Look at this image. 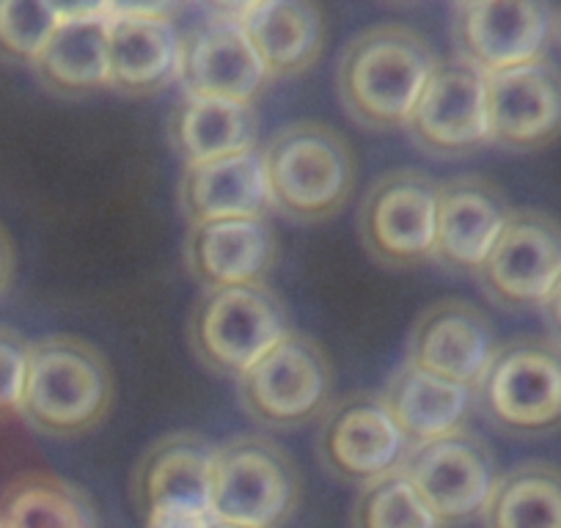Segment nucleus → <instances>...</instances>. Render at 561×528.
Masks as SVG:
<instances>
[{
  "instance_id": "nucleus-1",
  "label": "nucleus",
  "mask_w": 561,
  "mask_h": 528,
  "mask_svg": "<svg viewBox=\"0 0 561 528\" xmlns=\"http://www.w3.org/2000/svg\"><path fill=\"white\" fill-rule=\"evenodd\" d=\"M438 64L427 36L410 25H369L339 56V102L355 124L371 133L404 129Z\"/></svg>"
},
{
  "instance_id": "nucleus-2",
  "label": "nucleus",
  "mask_w": 561,
  "mask_h": 528,
  "mask_svg": "<svg viewBox=\"0 0 561 528\" xmlns=\"http://www.w3.org/2000/svg\"><path fill=\"white\" fill-rule=\"evenodd\" d=\"M116 400V377L100 347L72 333L31 342L20 418L56 440L83 438L105 424Z\"/></svg>"
},
{
  "instance_id": "nucleus-3",
  "label": "nucleus",
  "mask_w": 561,
  "mask_h": 528,
  "mask_svg": "<svg viewBox=\"0 0 561 528\" xmlns=\"http://www.w3.org/2000/svg\"><path fill=\"white\" fill-rule=\"evenodd\" d=\"M270 207L293 223H325L353 198L358 163L331 124L300 118L275 129L262 147Z\"/></svg>"
},
{
  "instance_id": "nucleus-4",
  "label": "nucleus",
  "mask_w": 561,
  "mask_h": 528,
  "mask_svg": "<svg viewBox=\"0 0 561 528\" xmlns=\"http://www.w3.org/2000/svg\"><path fill=\"white\" fill-rule=\"evenodd\" d=\"M289 331L287 306L267 284L202 289L187 317V342L198 364L234 382Z\"/></svg>"
},
{
  "instance_id": "nucleus-5",
  "label": "nucleus",
  "mask_w": 561,
  "mask_h": 528,
  "mask_svg": "<svg viewBox=\"0 0 561 528\" xmlns=\"http://www.w3.org/2000/svg\"><path fill=\"white\" fill-rule=\"evenodd\" d=\"M477 411L501 435L531 440L561 427V344L517 336L499 344L477 382Z\"/></svg>"
},
{
  "instance_id": "nucleus-6",
  "label": "nucleus",
  "mask_w": 561,
  "mask_h": 528,
  "mask_svg": "<svg viewBox=\"0 0 561 528\" xmlns=\"http://www.w3.org/2000/svg\"><path fill=\"white\" fill-rule=\"evenodd\" d=\"M300 495L298 466L267 435H234L215 449L209 512L218 526L284 528Z\"/></svg>"
},
{
  "instance_id": "nucleus-7",
  "label": "nucleus",
  "mask_w": 561,
  "mask_h": 528,
  "mask_svg": "<svg viewBox=\"0 0 561 528\" xmlns=\"http://www.w3.org/2000/svg\"><path fill=\"white\" fill-rule=\"evenodd\" d=\"M333 364L328 349L304 331H289L237 380V405L267 429H298L333 405Z\"/></svg>"
},
{
  "instance_id": "nucleus-8",
  "label": "nucleus",
  "mask_w": 561,
  "mask_h": 528,
  "mask_svg": "<svg viewBox=\"0 0 561 528\" xmlns=\"http://www.w3.org/2000/svg\"><path fill=\"white\" fill-rule=\"evenodd\" d=\"M438 182L427 171L393 169L377 176L358 207V237L382 267L410 271L433 262Z\"/></svg>"
},
{
  "instance_id": "nucleus-9",
  "label": "nucleus",
  "mask_w": 561,
  "mask_h": 528,
  "mask_svg": "<svg viewBox=\"0 0 561 528\" xmlns=\"http://www.w3.org/2000/svg\"><path fill=\"white\" fill-rule=\"evenodd\" d=\"M410 449L380 391L347 393L320 418L317 457L336 482L366 487L402 471Z\"/></svg>"
},
{
  "instance_id": "nucleus-10",
  "label": "nucleus",
  "mask_w": 561,
  "mask_h": 528,
  "mask_svg": "<svg viewBox=\"0 0 561 528\" xmlns=\"http://www.w3.org/2000/svg\"><path fill=\"white\" fill-rule=\"evenodd\" d=\"M559 276L561 220L531 207L512 209L477 273L484 298L512 314L542 309Z\"/></svg>"
},
{
  "instance_id": "nucleus-11",
  "label": "nucleus",
  "mask_w": 561,
  "mask_h": 528,
  "mask_svg": "<svg viewBox=\"0 0 561 528\" xmlns=\"http://www.w3.org/2000/svg\"><path fill=\"white\" fill-rule=\"evenodd\" d=\"M402 471L446 528L482 517L501 477L493 449L468 427L413 446Z\"/></svg>"
},
{
  "instance_id": "nucleus-12",
  "label": "nucleus",
  "mask_w": 561,
  "mask_h": 528,
  "mask_svg": "<svg viewBox=\"0 0 561 528\" xmlns=\"http://www.w3.org/2000/svg\"><path fill=\"white\" fill-rule=\"evenodd\" d=\"M556 39V9L531 0H471L451 7L455 56L490 74L545 58Z\"/></svg>"
},
{
  "instance_id": "nucleus-13",
  "label": "nucleus",
  "mask_w": 561,
  "mask_h": 528,
  "mask_svg": "<svg viewBox=\"0 0 561 528\" xmlns=\"http://www.w3.org/2000/svg\"><path fill=\"white\" fill-rule=\"evenodd\" d=\"M404 133L419 152L438 160L471 158L490 144L488 78L460 58H446L415 102Z\"/></svg>"
},
{
  "instance_id": "nucleus-14",
  "label": "nucleus",
  "mask_w": 561,
  "mask_h": 528,
  "mask_svg": "<svg viewBox=\"0 0 561 528\" xmlns=\"http://www.w3.org/2000/svg\"><path fill=\"white\" fill-rule=\"evenodd\" d=\"M185 96L253 105L270 78L248 45L234 7L215 9L182 34L180 78Z\"/></svg>"
},
{
  "instance_id": "nucleus-15",
  "label": "nucleus",
  "mask_w": 561,
  "mask_h": 528,
  "mask_svg": "<svg viewBox=\"0 0 561 528\" xmlns=\"http://www.w3.org/2000/svg\"><path fill=\"white\" fill-rule=\"evenodd\" d=\"M182 31L171 7H111L107 18V89L122 96H152L180 78Z\"/></svg>"
},
{
  "instance_id": "nucleus-16",
  "label": "nucleus",
  "mask_w": 561,
  "mask_h": 528,
  "mask_svg": "<svg viewBox=\"0 0 561 528\" xmlns=\"http://www.w3.org/2000/svg\"><path fill=\"white\" fill-rule=\"evenodd\" d=\"M490 144L531 154L561 138V69L550 58L488 78Z\"/></svg>"
},
{
  "instance_id": "nucleus-17",
  "label": "nucleus",
  "mask_w": 561,
  "mask_h": 528,
  "mask_svg": "<svg viewBox=\"0 0 561 528\" xmlns=\"http://www.w3.org/2000/svg\"><path fill=\"white\" fill-rule=\"evenodd\" d=\"M495 349L499 338L490 317L468 300L444 298L413 322L404 360L444 380L477 388Z\"/></svg>"
},
{
  "instance_id": "nucleus-18",
  "label": "nucleus",
  "mask_w": 561,
  "mask_h": 528,
  "mask_svg": "<svg viewBox=\"0 0 561 528\" xmlns=\"http://www.w3.org/2000/svg\"><path fill=\"white\" fill-rule=\"evenodd\" d=\"M510 215V198L488 176L462 174L440 182L433 262L457 276H477Z\"/></svg>"
},
{
  "instance_id": "nucleus-19",
  "label": "nucleus",
  "mask_w": 561,
  "mask_h": 528,
  "mask_svg": "<svg viewBox=\"0 0 561 528\" xmlns=\"http://www.w3.org/2000/svg\"><path fill=\"white\" fill-rule=\"evenodd\" d=\"M185 267L204 289L267 284L278 237L267 218H226L187 226Z\"/></svg>"
},
{
  "instance_id": "nucleus-20",
  "label": "nucleus",
  "mask_w": 561,
  "mask_h": 528,
  "mask_svg": "<svg viewBox=\"0 0 561 528\" xmlns=\"http://www.w3.org/2000/svg\"><path fill=\"white\" fill-rule=\"evenodd\" d=\"M215 449L204 435L180 429L154 440L133 471L129 493L140 515L154 509L209 512Z\"/></svg>"
},
{
  "instance_id": "nucleus-21",
  "label": "nucleus",
  "mask_w": 561,
  "mask_h": 528,
  "mask_svg": "<svg viewBox=\"0 0 561 528\" xmlns=\"http://www.w3.org/2000/svg\"><path fill=\"white\" fill-rule=\"evenodd\" d=\"M234 18L270 80L309 72L328 39L325 14L306 0H256L234 7Z\"/></svg>"
},
{
  "instance_id": "nucleus-22",
  "label": "nucleus",
  "mask_w": 561,
  "mask_h": 528,
  "mask_svg": "<svg viewBox=\"0 0 561 528\" xmlns=\"http://www.w3.org/2000/svg\"><path fill=\"white\" fill-rule=\"evenodd\" d=\"M107 7H64L61 25L50 36L34 69L42 89L61 100H83L107 89Z\"/></svg>"
},
{
  "instance_id": "nucleus-23",
  "label": "nucleus",
  "mask_w": 561,
  "mask_h": 528,
  "mask_svg": "<svg viewBox=\"0 0 561 528\" xmlns=\"http://www.w3.org/2000/svg\"><path fill=\"white\" fill-rule=\"evenodd\" d=\"M180 209L187 226L226 218H267L273 207L264 182L262 149L185 165Z\"/></svg>"
},
{
  "instance_id": "nucleus-24",
  "label": "nucleus",
  "mask_w": 561,
  "mask_h": 528,
  "mask_svg": "<svg viewBox=\"0 0 561 528\" xmlns=\"http://www.w3.org/2000/svg\"><path fill=\"white\" fill-rule=\"evenodd\" d=\"M380 393L410 446L466 429L477 411V388L430 375L408 360L397 366Z\"/></svg>"
},
{
  "instance_id": "nucleus-25",
  "label": "nucleus",
  "mask_w": 561,
  "mask_h": 528,
  "mask_svg": "<svg viewBox=\"0 0 561 528\" xmlns=\"http://www.w3.org/2000/svg\"><path fill=\"white\" fill-rule=\"evenodd\" d=\"M169 141L185 165L253 152L259 113L245 102L182 96L169 116Z\"/></svg>"
},
{
  "instance_id": "nucleus-26",
  "label": "nucleus",
  "mask_w": 561,
  "mask_h": 528,
  "mask_svg": "<svg viewBox=\"0 0 561 528\" xmlns=\"http://www.w3.org/2000/svg\"><path fill=\"white\" fill-rule=\"evenodd\" d=\"M0 528H100L85 490L50 471H25L0 493Z\"/></svg>"
},
{
  "instance_id": "nucleus-27",
  "label": "nucleus",
  "mask_w": 561,
  "mask_h": 528,
  "mask_svg": "<svg viewBox=\"0 0 561 528\" xmlns=\"http://www.w3.org/2000/svg\"><path fill=\"white\" fill-rule=\"evenodd\" d=\"M479 520L482 528H561V468L531 460L501 473Z\"/></svg>"
},
{
  "instance_id": "nucleus-28",
  "label": "nucleus",
  "mask_w": 561,
  "mask_h": 528,
  "mask_svg": "<svg viewBox=\"0 0 561 528\" xmlns=\"http://www.w3.org/2000/svg\"><path fill=\"white\" fill-rule=\"evenodd\" d=\"M350 528H446L421 501L404 471L388 473L360 487Z\"/></svg>"
},
{
  "instance_id": "nucleus-29",
  "label": "nucleus",
  "mask_w": 561,
  "mask_h": 528,
  "mask_svg": "<svg viewBox=\"0 0 561 528\" xmlns=\"http://www.w3.org/2000/svg\"><path fill=\"white\" fill-rule=\"evenodd\" d=\"M64 7L39 0H0V61L34 67L61 25Z\"/></svg>"
},
{
  "instance_id": "nucleus-30",
  "label": "nucleus",
  "mask_w": 561,
  "mask_h": 528,
  "mask_svg": "<svg viewBox=\"0 0 561 528\" xmlns=\"http://www.w3.org/2000/svg\"><path fill=\"white\" fill-rule=\"evenodd\" d=\"M31 342L14 328L0 325V424L20 416L28 377Z\"/></svg>"
},
{
  "instance_id": "nucleus-31",
  "label": "nucleus",
  "mask_w": 561,
  "mask_h": 528,
  "mask_svg": "<svg viewBox=\"0 0 561 528\" xmlns=\"http://www.w3.org/2000/svg\"><path fill=\"white\" fill-rule=\"evenodd\" d=\"M140 520L144 528H215L213 512L202 509H154Z\"/></svg>"
},
{
  "instance_id": "nucleus-32",
  "label": "nucleus",
  "mask_w": 561,
  "mask_h": 528,
  "mask_svg": "<svg viewBox=\"0 0 561 528\" xmlns=\"http://www.w3.org/2000/svg\"><path fill=\"white\" fill-rule=\"evenodd\" d=\"M14 273H18V251H14L12 234L0 223V298L12 289Z\"/></svg>"
},
{
  "instance_id": "nucleus-33",
  "label": "nucleus",
  "mask_w": 561,
  "mask_h": 528,
  "mask_svg": "<svg viewBox=\"0 0 561 528\" xmlns=\"http://www.w3.org/2000/svg\"><path fill=\"white\" fill-rule=\"evenodd\" d=\"M539 314H542L545 325H548L550 338L561 344V276H559V282H556V287L550 289L548 298H545Z\"/></svg>"
},
{
  "instance_id": "nucleus-34",
  "label": "nucleus",
  "mask_w": 561,
  "mask_h": 528,
  "mask_svg": "<svg viewBox=\"0 0 561 528\" xmlns=\"http://www.w3.org/2000/svg\"><path fill=\"white\" fill-rule=\"evenodd\" d=\"M556 42L561 45V7L556 9Z\"/></svg>"
},
{
  "instance_id": "nucleus-35",
  "label": "nucleus",
  "mask_w": 561,
  "mask_h": 528,
  "mask_svg": "<svg viewBox=\"0 0 561 528\" xmlns=\"http://www.w3.org/2000/svg\"><path fill=\"white\" fill-rule=\"evenodd\" d=\"M215 528H229V526H218V523H215Z\"/></svg>"
}]
</instances>
